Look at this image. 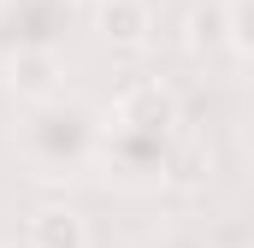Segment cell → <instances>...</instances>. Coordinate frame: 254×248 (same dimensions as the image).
<instances>
[{"mask_svg":"<svg viewBox=\"0 0 254 248\" xmlns=\"http://www.w3.org/2000/svg\"><path fill=\"white\" fill-rule=\"evenodd\" d=\"M178 107L166 89H130L113 107V119H101V160L95 172L119 178L130 189H160L178 166Z\"/></svg>","mask_w":254,"mask_h":248,"instance_id":"6da1fadb","label":"cell"},{"mask_svg":"<svg viewBox=\"0 0 254 248\" xmlns=\"http://www.w3.org/2000/svg\"><path fill=\"white\" fill-rule=\"evenodd\" d=\"M18 154H24V166L42 184H71V178L95 172V160H101V113L89 101L54 89V95H42V101L24 107V119H18Z\"/></svg>","mask_w":254,"mask_h":248,"instance_id":"7a4b0ae2","label":"cell"},{"mask_svg":"<svg viewBox=\"0 0 254 248\" xmlns=\"http://www.w3.org/2000/svg\"><path fill=\"white\" fill-rule=\"evenodd\" d=\"M83 0H0V60L12 54H60Z\"/></svg>","mask_w":254,"mask_h":248,"instance_id":"3957f363","label":"cell"},{"mask_svg":"<svg viewBox=\"0 0 254 248\" xmlns=\"http://www.w3.org/2000/svg\"><path fill=\"white\" fill-rule=\"evenodd\" d=\"M24 248H89V231H83V219H77L71 207H42V213L30 219Z\"/></svg>","mask_w":254,"mask_h":248,"instance_id":"277c9868","label":"cell"},{"mask_svg":"<svg viewBox=\"0 0 254 248\" xmlns=\"http://www.w3.org/2000/svg\"><path fill=\"white\" fill-rule=\"evenodd\" d=\"M6 71H12L6 83H12V89H24L30 101H42V95H54V89H60V54H12Z\"/></svg>","mask_w":254,"mask_h":248,"instance_id":"5b68a950","label":"cell"},{"mask_svg":"<svg viewBox=\"0 0 254 248\" xmlns=\"http://www.w3.org/2000/svg\"><path fill=\"white\" fill-rule=\"evenodd\" d=\"M101 36L107 42H148V0H101Z\"/></svg>","mask_w":254,"mask_h":248,"instance_id":"8992f818","label":"cell"},{"mask_svg":"<svg viewBox=\"0 0 254 248\" xmlns=\"http://www.w3.org/2000/svg\"><path fill=\"white\" fill-rule=\"evenodd\" d=\"M142 248H219V243L201 237V231H160V237H148Z\"/></svg>","mask_w":254,"mask_h":248,"instance_id":"52a82bcc","label":"cell"}]
</instances>
